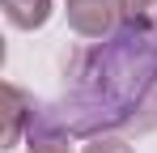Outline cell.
<instances>
[{
  "instance_id": "cell-1",
  "label": "cell",
  "mask_w": 157,
  "mask_h": 153,
  "mask_svg": "<svg viewBox=\"0 0 157 153\" xmlns=\"http://www.w3.org/2000/svg\"><path fill=\"white\" fill-rule=\"evenodd\" d=\"M68 89L47 102L59 136H115L157 128V30H115L68 60Z\"/></svg>"
},
{
  "instance_id": "cell-2",
  "label": "cell",
  "mask_w": 157,
  "mask_h": 153,
  "mask_svg": "<svg viewBox=\"0 0 157 153\" xmlns=\"http://www.w3.org/2000/svg\"><path fill=\"white\" fill-rule=\"evenodd\" d=\"M64 13L81 38H110L123 22V0H68Z\"/></svg>"
},
{
  "instance_id": "cell-3",
  "label": "cell",
  "mask_w": 157,
  "mask_h": 153,
  "mask_svg": "<svg viewBox=\"0 0 157 153\" xmlns=\"http://www.w3.org/2000/svg\"><path fill=\"white\" fill-rule=\"evenodd\" d=\"M4 102H9V106H4V149H13L30 132V119H34V106H38V102L30 98L21 85H13V81L4 85Z\"/></svg>"
},
{
  "instance_id": "cell-4",
  "label": "cell",
  "mask_w": 157,
  "mask_h": 153,
  "mask_svg": "<svg viewBox=\"0 0 157 153\" xmlns=\"http://www.w3.org/2000/svg\"><path fill=\"white\" fill-rule=\"evenodd\" d=\"M0 9H4V17L9 26H17V30H38V26H47L51 17V0H0Z\"/></svg>"
},
{
  "instance_id": "cell-5",
  "label": "cell",
  "mask_w": 157,
  "mask_h": 153,
  "mask_svg": "<svg viewBox=\"0 0 157 153\" xmlns=\"http://www.w3.org/2000/svg\"><path fill=\"white\" fill-rule=\"evenodd\" d=\"M123 26L157 30V0H123Z\"/></svg>"
},
{
  "instance_id": "cell-6",
  "label": "cell",
  "mask_w": 157,
  "mask_h": 153,
  "mask_svg": "<svg viewBox=\"0 0 157 153\" xmlns=\"http://www.w3.org/2000/svg\"><path fill=\"white\" fill-rule=\"evenodd\" d=\"M81 153H132V145L123 140V136H94Z\"/></svg>"
},
{
  "instance_id": "cell-7",
  "label": "cell",
  "mask_w": 157,
  "mask_h": 153,
  "mask_svg": "<svg viewBox=\"0 0 157 153\" xmlns=\"http://www.w3.org/2000/svg\"><path fill=\"white\" fill-rule=\"evenodd\" d=\"M26 153H72V149H68L64 140H47V145H30Z\"/></svg>"
}]
</instances>
